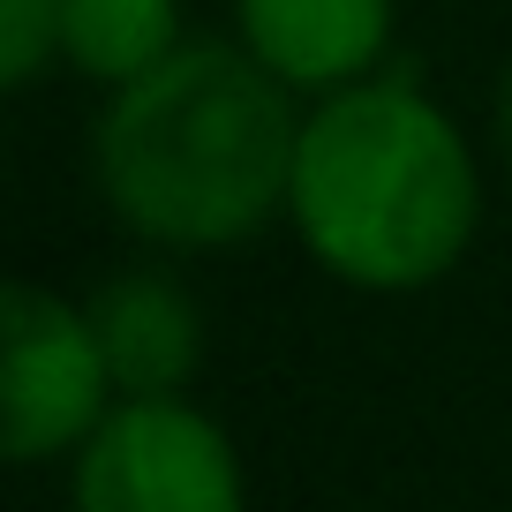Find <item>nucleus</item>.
I'll return each mask as SVG.
<instances>
[{
  "mask_svg": "<svg viewBox=\"0 0 512 512\" xmlns=\"http://www.w3.org/2000/svg\"><path fill=\"white\" fill-rule=\"evenodd\" d=\"M256 68L302 91H354L392 38V0H234Z\"/></svg>",
  "mask_w": 512,
  "mask_h": 512,
  "instance_id": "5",
  "label": "nucleus"
},
{
  "mask_svg": "<svg viewBox=\"0 0 512 512\" xmlns=\"http://www.w3.org/2000/svg\"><path fill=\"white\" fill-rule=\"evenodd\" d=\"M61 53L83 76L128 91L181 53V8L174 0H68Z\"/></svg>",
  "mask_w": 512,
  "mask_h": 512,
  "instance_id": "7",
  "label": "nucleus"
},
{
  "mask_svg": "<svg viewBox=\"0 0 512 512\" xmlns=\"http://www.w3.org/2000/svg\"><path fill=\"white\" fill-rule=\"evenodd\" d=\"M302 121L287 83L234 46H181L98 121V189L166 249H226L294 204Z\"/></svg>",
  "mask_w": 512,
  "mask_h": 512,
  "instance_id": "1",
  "label": "nucleus"
},
{
  "mask_svg": "<svg viewBox=\"0 0 512 512\" xmlns=\"http://www.w3.org/2000/svg\"><path fill=\"white\" fill-rule=\"evenodd\" d=\"M294 226L324 272L369 294L430 287L475 234V159L467 136L407 83H354L302 121Z\"/></svg>",
  "mask_w": 512,
  "mask_h": 512,
  "instance_id": "2",
  "label": "nucleus"
},
{
  "mask_svg": "<svg viewBox=\"0 0 512 512\" xmlns=\"http://www.w3.org/2000/svg\"><path fill=\"white\" fill-rule=\"evenodd\" d=\"M91 332L106 347V369L121 384V400H174L181 377L204 354V324H196L189 294L151 279V272L113 279L91 302Z\"/></svg>",
  "mask_w": 512,
  "mask_h": 512,
  "instance_id": "6",
  "label": "nucleus"
},
{
  "mask_svg": "<svg viewBox=\"0 0 512 512\" xmlns=\"http://www.w3.org/2000/svg\"><path fill=\"white\" fill-rule=\"evenodd\" d=\"M497 159L512 166V68H505V83H497Z\"/></svg>",
  "mask_w": 512,
  "mask_h": 512,
  "instance_id": "9",
  "label": "nucleus"
},
{
  "mask_svg": "<svg viewBox=\"0 0 512 512\" xmlns=\"http://www.w3.org/2000/svg\"><path fill=\"white\" fill-rule=\"evenodd\" d=\"M0 445L8 460H46V452L91 445L113 415V369L91 332V309H68L61 294L16 287L0 294Z\"/></svg>",
  "mask_w": 512,
  "mask_h": 512,
  "instance_id": "3",
  "label": "nucleus"
},
{
  "mask_svg": "<svg viewBox=\"0 0 512 512\" xmlns=\"http://www.w3.org/2000/svg\"><path fill=\"white\" fill-rule=\"evenodd\" d=\"M76 512H241V460L181 400H121L76 460Z\"/></svg>",
  "mask_w": 512,
  "mask_h": 512,
  "instance_id": "4",
  "label": "nucleus"
},
{
  "mask_svg": "<svg viewBox=\"0 0 512 512\" xmlns=\"http://www.w3.org/2000/svg\"><path fill=\"white\" fill-rule=\"evenodd\" d=\"M61 16L68 0H0V83L8 91L38 83V68L61 53Z\"/></svg>",
  "mask_w": 512,
  "mask_h": 512,
  "instance_id": "8",
  "label": "nucleus"
}]
</instances>
